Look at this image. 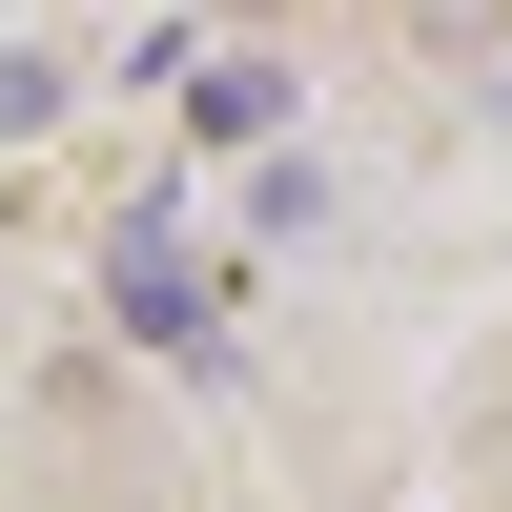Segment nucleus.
<instances>
[{
  "mask_svg": "<svg viewBox=\"0 0 512 512\" xmlns=\"http://www.w3.org/2000/svg\"><path fill=\"white\" fill-rule=\"evenodd\" d=\"M62 82H82L62 41H0V144H41V123H62Z\"/></svg>",
  "mask_w": 512,
  "mask_h": 512,
  "instance_id": "2",
  "label": "nucleus"
},
{
  "mask_svg": "<svg viewBox=\"0 0 512 512\" xmlns=\"http://www.w3.org/2000/svg\"><path fill=\"white\" fill-rule=\"evenodd\" d=\"M123 328H144V349H205V267L185 246H123Z\"/></svg>",
  "mask_w": 512,
  "mask_h": 512,
  "instance_id": "1",
  "label": "nucleus"
}]
</instances>
